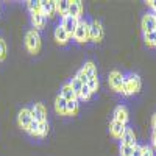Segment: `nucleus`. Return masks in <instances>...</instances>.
<instances>
[{"mask_svg":"<svg viewBox=\"0 0 156 156\" xmlns=\"http://www.w3.org/2000/svg\"><path fill=\"white\" fill-rule=\"evenodd\" d=\"M90 95H92V92H90V89L87 87V84H83L81 92H80V95H78V101L80 100H89Z\"/></svg>","mask_w":156,"mask_h":156,"instance_id":"26","label":"nucleus"},{"mask_svg":"<svg viewBox=\"0 0 156 156\" xmlns=\"http://www.w3.org/2000/svg\"><path fill=\"white\" fill-rule=\"evenodd\" d=\"M5 58H6V44L3 39H0V62L5 61Z\"/></svg>","mask_w":156,"mask_h":156,"instance_id":"30","label":"nucleus"},{"mask_svg":"<svg viewBox=\"0 0 156 156\" xmlns=\"http://www.w3.org/2000/svg\"><path fill=\"white\" fill-rule=\"evenodd\" d=\"M59 95H61L62 98H66L67 101H70V100H78V98H76V95H75V92L72 90V87H70V84H69V83L62 84V87H61V90H59Z\"/></svg>","mask_w":156,"mask_h":156,"instance_id":"18","label":"nucleus"},{"mask_svg":"<svg viewBox=\"0 0 156 156\" xmlns=\"http://www.w3.org/2000/svg\"><path fill=\"white\" fill-rule=\"evenodd\" d=\"M72 39L78 44H84L89 41V23L86 20H80L78 22V27L72 36Z\"/></svg>","mask_w":156,"mask_h":156,"instance_id":"3","label":"nucleus"},{"mask_svg":"<svg viewBox=\"0 0 156 156\" xmlns=\"http://www.w3.org/2000/svg\"><path fill=\"white\" fill-rule=\"evenodd\" d=\"M25 47L30 53L36 55L41 50V36H39V31L36 30H30L25 36Z\"/></svg>","mask_w":156,"mask_h":156,"instance_id":"2","label":"nucleus"},{"mask_svg":"<svg viewBox=\"0 0 156 156\" xmlns=\"http://www.w3.org/2000/svg\"><path fill=\"white\" fill-rule=\"evenodd\" d=\"M78 109H80L78 100H70V101H67V106H66V115H76Z\"/></svg>","mask_w":156,"mask_h":156,"instance_id":"21","label":"nucleus"},{"mask_svg":"<svg viewBox=\"0 0 156 156\" xmlns=\"http://www.w3.org/2000/svg\"><path fill=\"white\" fill-rule=\"evenodd\" d=\"M154 31H156V14H154Z\"/></svg>","mask_w":156,"mask_h":156,"instance_id":"37","label":"nucleus"},{"mask_svg":"<svg viewBox=\"0 0 156 156\" xmlns=\"http://www.w3.org/2000/svg\"><path fill=\"white\" fill-rule=\"evenodd\" d=\"M31 115H33V120H36L37 123L47 122V109L42 103H34L31 108Z\"/></svg>","mask_w":156,"mask_h":156,"instance_id":"7","label":"nucleus"},{"mask_svg":"<svg viewBox=\"0 0 156 156\" xmlns=\"http://www.w3.org/2000/svg\"><path fill=\"white\" fill-rule=\"evenodd\" d=\"M41 12L45 17H53L56 12V0H41Z\"/></svg>","mask_w":156,"mask_h":156,"instance_id":"9","label":"nucleus"},{"mask_svg":"<svg viewBox=\"0 0 156 156\" xmlns=\"http://www.w3.org/2000/svg\"><path fill=\"white\" fill-rule=\"evenodd\" d=\"M70 84V87H72V90L75 92V95H76V98H78V95H80V92H81V87H83V83L78 80V78H72V81L69 83Z\"/></svg>","mask_w":156,"mask_h":156,"instance_id":"23","label":"nucleus"},{"mask_svg":"<svg viewBox=\"0 0 156 156\" xmlns=\"http://www.w3.org/2000/svg\"><path fill=\"white\" fill-rule=\"evenodd\" d=\"M69 5H70V0H56V12L61 17L67 16Z\"/></svg>","mask_w":156,"mask_h":156,"instance_id":"20","label":"nucleus"},{"mask_svg":"<svg viewBox=\"0 0 156 156\" xmlns=\"http://www.w3.org/2000/svg\"><path fill=\"white\" fill-rule=\"evenodd\" d=\"M48 134V122L39 123V137H45Z\"/></svg>","mask_w":156,"mask_h":156,"instance_id":"27","label":"nucleus"},{"mask_svg":"<svg viewBox=\"0 0 156 156\" xmlns=\"http://www.w3.org/2000/svg\"><path fill=\"white\" fill-rule=\"evenodd\" d=\"M147 5L153 9V14H156V0H150V2H147Z\"/></svg>","mask_w":156,"mask_h":156,"instance_id":"34","label":"nucleus"},{"mask_svg":"<svg viewBox=\"0 0 156 156\" xmlns=\"http://www.w3.org/2000/svg\"><path fill=\"white\" fill-rule=\"evenodd\" d=\"M122 84H123V75L119 70H112L109 73V86L117 90V92H122Z\"/></svg>","mask_w":156,"mask_h":156,"instance_id":"8","label":"nucleus"},{"mask_svg":"<svg viewBox=\"0 0 156 156\" xmlns=\"http://www.w3.org/2000/svg\"><path fill=\"white\" fill-rule=\"evenodd\" d=\"M142 31L144 33H151L154 31V14L148 12L142 17Z\"/></svg>","mask_w":156,"mask_h":156,"instance_id":"11","label":"nucleus"},{"mask_svg":"<svg viewBox=\"0 0 156 156\" xmlns=\"http://www.w3.org/2000/svg\"><path fill=\"white\" fill-rule=\"evenodd\" d=\"M78 20L76 17H72V16H64L62 19H61V27L66 30V33L72 37L73 36V33H75V30H76V27H78Z\"/></svg>","mask_w":156,"mask_h":156,"instance_id":"6","label":"nucleus"},{"mask_svg":"<svg viewBox=\"0 0 156 156\" xmlns=\"http://www.w3.org/2000/svg\"><path fill=\"white\" fill-rule=\"evenodd\" d=\"M70 36L66 33V30H64L61 25H58V27L55 28V41L59 44V45H66L69 42Z\"/></svg>","mask_w":156,"mask_h":156,"instance_id":"14","label":"nucleus"},{"mask_svg":"<svg viewBox=\"0 0 156 156\" xmlns=\"http://www.w3.org/2000/svg\"><path fill=\"white\" fill-rule=\"evenodd\" d=\"M144 41L148 47H154L156 45V31L151 33H144Z\"/></svg>","mask_w":156,"mask_h":156,"instance_id":"25","label":"nucleus"},{"mask_svg":"<svg viewBox=\"0 0 156 156\" xmlns=\"http://www.w3.org/2000/svg\"><path fill=\"white\" fill-rule=\"evenodd\" d=\"M75 78H78V80H80L83 84H87V76H86V73L83 72V69H80L76 72V75H75Z\"/></svg>","mask_w":156,"mask_h":156,"instance_id":"31","label":"nucleus"},{"mask_svg":"<svg viewBox=\"0 0 156 156\" xmlns=\"http://www.w3.org/2000/svg\"><path fill=\"white\" fill-rule=\"evenodd\" d=\"M87 87L90 89V92H97L98 90V78H92V80H89L87 81Z\"/></svg>","mask_w":156,"mask_h":156,"instance_id":"28","label":"nucleus"},{"mask_svg":"<svg viewBox=\"0 0 156 156\" xmlns=\"http://www.w3.org/2000/svg\"><path fill=\"white\" fill-rule=\"evenodd\" d=\"M134 147H128V145H120V156H133Z\"/></svg>","mask_w":156,"mask_h":156,"instance_id":"29","label":"nucleus"},{"mask_svg":"<svg viewBox=\"0 0 156 156\" xmlns=\"http://www.w3.org/2000/svg\"><path fill=\"white\" fill-rule=\"evenodd\" d=\"M81 69H83V72H84L86 76H87V81L92 80V78H97V67H95V64H94L92 61L84 62V66H83Z\"/></svg>","mask_w":156,"mask_h":156,"instance_id":"17","label":"nucleus"},{"mask_svg":"<svg viewBox=\"0 0 156 156\" xmlns=\"http://www.w3.org/2000/svg\"><path fill=\"white\" fill-rule=\"evenodd\" d=\"M89 39L94 42H100L103 39V27L98 20H92L89 23Z\"/></svg>","mask_w":156,"mask_h":156,"instance_id":"4","label":"nucleus"},{"mask_svg":"<svg viewBox=\"0 0 156 156\" xmlns=\"http://www.w3.org/2000/svg\"><path fill=\"white\" fill-rule=\"evenodd\" d=\"M133 156H142V147L140 145H134V150H133Z\"/></svg>","mask_w":156,"mask_h":156,"instance_id":"33","label":"nucleus"},{"mask_svg":"<svg viewBox=\"0 0 156 156\" xmlns=\"http://www.w3.org/2000/svg\"><path fill=\"white\" fill-rule=\"evenodd\" d=\"M81 12H83V3L80 0H72L69 5L67 16H72V17H76L78 20H81Z\"/></svg>","mask_w":156,"mask_h":156,"instance_id":"10","label":"nucleus"},{"mask_svg":"<svg viewBox=\"0 0 156 156\" xmlns=\"http://www.w3.org/2000/svg\"><path fill=\"white\" fill-rule=\"evenodd\" d=\"M125 128H126V125H123V123H120V122L112 120V122H111V128H109V131H111V134H112L115 139H120V137H122V134H123V131H125Z\"/></svg>","mask_w":156,"mask_h":156,"instance_id":"16","label":"nucleus"},{"mask_svg":"<svg viewBox=\"0 0 156 156\" xmlns=\"http://www.w3.org/2000/svg\"><path fill=\"white\" fill-rule=\"evenodd\" d=\"M122 145H128V147H134L136 145V137H134V131L131 128H125V131L120 137Z\"/></svg>","mask_w":156,"mask_h":156,"instance_id":"12","label":"nucleus"},{"mask_svg":"<svg viewBox=\"0 0 156 156\" xmlns=\"http://www.w3.org/2000/svg\"><path fill=\"white\" fill-rule=\"evenodd\" d=\"M142 156H153V150L150 147H142Z\"/></svg>","mask_w":156,"mask_h":156,"instance_id":"32","label":"nucleus"},{"mask_svg":"<svg viewBox=\"0 0 156 156\" xmlns=\"http://www.w3.org/2000/svg\"><path fill=\"white\" fill-rule=\"evenodd\" d=\"M27 133L30 136H33V137H39V123L36 120H31L30 126L27 128Z\"/></svg>","mask_w":156,"mask_h":156,"instance_id":"24","label":"nucleus"},{"mask_svg":"<svg viewBox=\"0 0 156 156\" xmlns=\"http://www.w3.org/2000/svg\"><path fill=\"white\" fill-rule=\"evenodd\" d=\"M66 106H67V100L62 98V97L58 94V97L55 98V111H56L59 115H66Z\"/></svg>","mask_w":156,"mask_h":156,"instance_id":"19","label":"nucleus"},{"mask_svg":"<svg viewBox=\"0 0 156 156\" xmlns=\"http://www.w3.org/2000/svg\"><path fill=\"white\" fill-rule=\"evenodd\" d=\"M142 87V81L139 75H123V84H122V94L123 95H133L134 92H139Z\"/></svg>","mask_w":156,"mask_h":156,"instance_id":"1","label":"nucleus"},{"mask_svg":"<svg viewBox=\"0 0 156 156\" xmlns=\"http://www.w3.org/2000/svg\"><path fill=\"white\" fill-rule=\"evenodd\" d=\"M151 142H153V148L156 150V131H153V136H151Z\"/></svg>","mask_w":156,"mask_h":156,"instance_id":"35","label":"nucleus"},{"mask_svg":"<svg viewBox=\"0 0 156 156\" xmlns=\"http://www.w3.org/2000/svg\"><path fill=\"white\" fill-rule=\"evenodd\" d=\"M112 120L126 125V122H128V109H126L125 106H122V105L117 106L115 111H114V119H112Z\"/></svg>","mask_w":156,"mask_h":156,"instance_id":"15","label":"nucleus"},{"mask_svg":"<svg viewBox=\"0 0 156 156\" xmlns=\"http://www.w3.org/2000/svg\"><path fill=\"white\" fill-rule=\"evenodd\" d=\"M31 120H33L31 109H28V108H22V109L19 111V114H17V125H19L22 129H25V131H27V128L30 126Z\"/></svg>","mask_w":156,"mask_h":156,"instance_id":"5","label":"nucleus"},{"mask_svg":"<svg viewBox=\"0 0 156 156\" xmlns=\"http://www.w3.org/2000/svg\"><path fill=\"white\" fill-rule=\"evenodd\" d=\"M151 125H153V129L156 131V112L153 114V119H151Z\"/></svg>","mask_w":156,"mask_h":156,"instance_id":"36","label":"nucleus"},{"mask_svg":"<svg viewBox=\"0 0 156 156\" xmlns=\"http://www.w3.org/2000/svg\"><path fill=\"white\" fill-rule=\"evenodd\" d=\"M27 8L30 11V14H33V12H41V0H28Z\"/></svg>","mask_w":156,"mask_h":156,"instance_id":"22","label":"nucleus"},{"mask_svg":"<svg viewBox=\"0 0 156 156\" xmlns=\"http://www.w3.org/2000/svg\"><path fill=\"white\" fill-rule=\"evenodd\" d=\"M45 20H47V17L42 16V12H33V14H31V25H33V30L39 31L41 28H44Z\"/></svg>","mask_w":156,"mask_h":156,"instance_id":"13","label":"nucleus"},{"mask_svg":"<svg viewBox=\"0 0 156 156\" xmlns=\"http://www.w3.org/2000/svg\"><path fill=\"white\" fill-rule=\"evenodd\" d=\"M154 47H156V45H154Z\"/></svg>","mask_w":156,"mask_h":156,"instance_id":"38","label":"nucleus"}]
</instances>
